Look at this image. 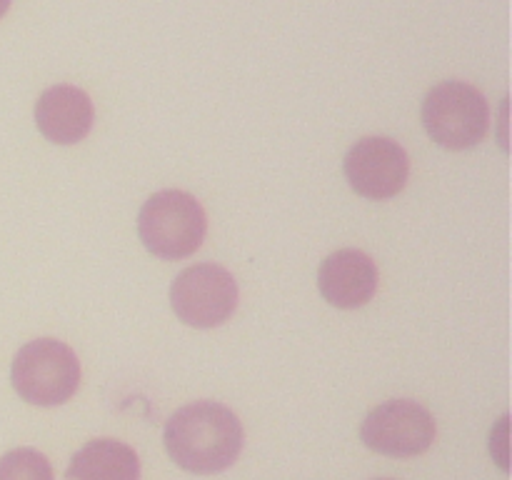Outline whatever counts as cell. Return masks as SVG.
Masks as SVG:
<instances>
[{
	"label": "cell",
	"mask_w": 512,
	"mask_h": 480,
	"mask_svg": "<svg viewBox=\"0 0 512 480\" xmlns=\"http://www.w3.org/2000/svg\"><path fill=\"white\" fill-rule=\"evenodd\" d=\"M10 383L25 403L40 408L63 405L80 385V360L73 348L60 340H30L13 358Z\"/></svg>",
	"instance_id": "obj_3"
},
{
	"label": "cell",
	"mask_w": 512,
	"mask_h": 480,
	"mask_svg": "<svg viewBox=\"0 0 512 480\" xmlns=\"http://www.w3.org/2000/svg\"><path fill=\"white\" fill-rule=\"evenodd\" d=\"M208 220L198 200L185 190L150 195L138 215V235L148 253L163 260H183L203 245Z\"/></svg>",
	"instance_id": "obj_2"
},
{
	"label": "cell",
	"mask_w": 512,
	"mask_h": 480,
	"mask_svg": "<svg viewBox=\"0 0 512 480\" xmlns=\"http://www.w3.org/2000/svg\"><path fill=\"white\" fill-rule=\"evenodd\" d=\"M10 3H13V0H0V18H3V15H5V13H8Z\"/></svg>",
	"instance_id": "obj_13"
},
{
	"label": "cell",
	"mask_w": 512,
	"mask_h": 480,
	"mask_svg": "<svg viewBox=\"0 0 512 480\" xmlns=\"http://www.w3.org/2000/svg\"><path fill=\"white\" fill-rule=\"evenodd\" d=\"M423 125L440 148L468 150L488 133V100L463 80H445L425 95Z\"/></svg>",
	"instance_id": "obj_4"
},
{
	"label": "cell",
	"mask_w": 512,
	"mask_h": 480,
	"mask_svg": "<svg viewBox=\"0 0 512 480\" xmlns=\"http://www.w3.org/2000/svg\"><path fill=\"white\" fill-rule=\"evenodd\" d=\"M378 480H390V478H378Z\"/></svg>",
	"instance_id": "obj_14"
},
{
	"label": "cell",
	"mask_w": 512,
	"mask_h": 480,
	"mask_svg": "<svg viewBox=\"0 0 512 480\" xmlns=\"http://www.w3.org/2000/svg\"><path fill=\"white\" fill-rule=\"evenodd\" d=\"M93 100L75 85H53L35 103V125L55 145H75L90 133Z\"/></svg>",
	"instance_id": "obj_9"
},
{
	"label": "cell",
	"mask_w": 512,
	"mask_h": 480,
	"mask_svg": "<svg viewBox=\"0 0 512 480\" xmlns=\"http://www.w3.org/2000/svg\"><path fill=\"white\" fill-rule=\"evenodd\" d=\"M360 440L373 453L390 458H413L425 453L435 440V420L415 400H388L365 415Z\"/></svg>",
	"instance_id": "obj_6"
},
{
	"label": "cell",
	"mask_w": 512,
	"mask_h": 480,
	"mask_svg": "<svg viewBox=\"0 0 512 480\" xmlns=\"http://www.w3.org/2000/svg\"><path fill=\"white\" fill-rule=\"evenodd\" d=\"M170 305L185 325L218 328L238 308V283L223 265L198 263L173 280Z\"/></svg>",
	"instance_id": "obj_5"
},
{
	"label": "cell",
	"mask_w": 512,
	"mask_h": 480,
	"mask_svg": "<svg viewBox=\"0 0 512 480\" xmlns=\"http://www.w3.org/2000/svg\"><path fill=\"white\" fill-rule=\"evenodd\" d=\"M0 480H55L53 465L40 450L15 448L0 458Z\"/></svg>",
	"instance_id": "obj_11"
},
{
	"label": "cell",
	"mask_w": 512,
	"mask_h": 480,
	"mask_svg": "<svg viewBox=\"0 0 512 480\" xmlns=\"http://www.w3.org/2000/svg\"><path fill=\"white\" fill-rule=\"evenodd\" d=\"M505 438H508V415H505V418L500 420L498 428H495L493 433H490V448L500 445L498 463H500V468L508 470V440H505Z\"/></svg>",
	"instance_id": "obj_12"
},
{
	"label": "cell",
	"mask_w": 512,
	"mask_h": 480,
	"mask_svg": "<svg viewBox=\"0 0 512 480\" xmlns=\"http://www.w3.org/2000/svg\"><path fill=\"white\" fill-rule=\"evenodd\" d=\"M318 288L330 305L355 310L370 303L378 290V268L363 250L343 248L320 263Z\"/></svg>",
	"instance_id": "obj_8"
},
{
	"label": "cell",
	"mask_w": 512,
	"mask_h": 480,
	"mask_svg": "<svg viewBox=\"0 0 512 480\" xmlns=\"http://www.w3.org/2000/svg\"><path fill=\"white\" fill-rule=\"evenodd\" d=\"M243 440L238 415L213 400H198L175 410L163 435L170 460L195 475L228 470L238 460Z\"/></svg>",
	"instance_id": "obj_1"
},
{
	"label": "cell",
	"mask_w": 512,
	"mask_h": 480,
	"mask_svg": "<svg viewBox=\"0 0 512 480\" xmlns=\"http://www.w3.org/2000/svg\"><path fill=\"white\" fill-rule=\"evenodd\" d=\"M345 178L368 200H388L405 188L410 160L403 145L390 138H363L345 153Z\"/></svg>",
	"instance_id": "obj_7"
},
{
	"label": "cell",
	"mask_w": 512,
	"mask_h": 480,
	"mask_svg": "<svg viewBox=\"0 0 512 480\" xmlns=\"http://www.w3.org/2000/svg\"><path fill=\"white\" fill-rule=\"evenodd\" d=\"M68 480H140V460L130 445L113 438L85 443L65 470Z\"/></svg>",
	"instance_id": "obj_10"
}]
</instances>
